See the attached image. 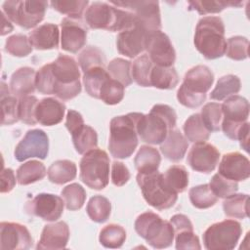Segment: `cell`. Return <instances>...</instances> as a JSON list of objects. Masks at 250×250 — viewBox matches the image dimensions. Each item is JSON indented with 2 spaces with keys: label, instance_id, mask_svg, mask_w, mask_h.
<instances>
[{
  "label": "cell",
  "instance_id": "obj_1",
  "mask_svg": "<svg viewBox=\"0 0 250 250\" xmlns=\"http://www.w3.org/2000/svg\"><path fill=\"white\" fill-rule=\"evenodd\" d=\"M177 114L168 104L152 106L148 114L136 112V129L139 138L150 145L161 144L176 126Z\"/></svg>",
  "mask_w": 250,
  "mask_h": 250
},
{
  "label": "cell",
  "instance_id": "obj_2",
  "mask_svg": "<svg viewBox=\"0 0 250 250\" xmlns=\"http://www.w3.org/2000/svg\"><path fill=\"white\" fill-rule=\"evenodd\" d=\"M194 45L207 60H215L226 54L225 25L220 17H204L199 20L194 33Z\"/></svg>",
  "mask_w": 250,
  "mask_h": 250
},
{
  "label": "cell",
  "instance_id": "obj_3",
  "mask_svg": "<svg viewBox=\"0 0 250 250\" xmlns=\"http://www.w3.org/2000/svg\"><path fill=\"white\" fill-rule=\"evenodd\" d=\"M86 24L93 29L123 31L135 25L132 14L104 2H93L84 14Z\"/></svg>",
  "mask_w": 250,
  "mask_h": 250
},
{
  "label": "cell",
  "instance_id": "obj_4",
  "mask_svg": "<svg viewBox=\"0 0 250 250\" xmlns=\"http://www.w3.org/2000/svg\"><path fill=\"white\" fill-rule=\"evenodd\" d=\"M108 149L114 158L130 157L138 146L136 112L115 116L109 124Z\"/></svg>",
  "mask_w": 250,
  "mask_h": 250
},
{
  "label": "cell",
  "instance_id": "obj_5",
  "mask_svg": "<svg viewBox=\"0 0 250 250\" xmlns=\"http://www.w3.org/2000/svg\"><path fill=\"white\" fill-rule=\"evenodd\" d=\"M54 82V94L62 101H68L81 92L80 71L75 60L66 55H60L51 62Z\"/></svg>",
  "mask_w": 250,
  "mask_h": 250
},
{
  "label": "cell",
  "instance_id": "obj_6",
  "mask_svg": "<svg viewBox=\"0 0 250 250\" xmlns=\"http://www.w3.org/2000/svg\"><path fill=\"white\" fill-rule=\"evenodd\" d=\"M137 233L153 248L169 247L175 237L173 226L153 212H145L135 221Z\"/></svg>",
  "mask_w": 250,
  "mask_h": 250
},
{
  "label": "cell",
  "instance_id": "obj_7",
  "mask_svg": "<svg viewBox=\"0 0 250 250\" xmlns=\"http://www.w3.org/2000/svg\"><path fill=\"white\" fill-rule=\"evenodd\" d=\"M80 179L90 188L103 189L109 182V157L100 148H94L80 160Z\"/></svg>",
  "mask_w": 250,
  "mask_h": 250
},
{
  "label": "cell",
  "instance_id": "obj_8",
  "mask_svg": "<svg viewBox=\"0 0 250 250\" xmlns=\"http://www.w3.org/2000/svg\"><path fill=\"white\" fill-rule=\"evenodd\" d=\"M137 183L146 201L157 210L169 209L177 201L178 194L165 186L162 174L158 171L148 173L139 172Z\"/></svg>",
  "mask_w": 250,
  "mask_h": 250
},
{
  "label": "cell",
  "instance_id": "obj_9",
  "mask_svg": "<svg viewBox=\"0 0 250 250\" xmlns=\"http://www.w3.org/2000/svg\"><path fill=\"white\" fill-rule=\"evenodd\" d=\"M47 1H6L2 5L3 14L12 21L25 29L36 26L44 19Z\"/></svg>",
  "mask_w": 250,
  "mask_h": 250
},
{
  "label": "cell",
  "instance_id": "obj_10",
  "mask_svg": "<svg viewBox=\"0 0 250 250\" xmlns=\"http://www.w3.org/2000/svg\"><path fill=\"white\" fill-rule=\"evenodd\" d=\"M241 233V225L234 220L215 223L203 233L204 247L208 250H231L236 246Z\"/></svg>",
  "mask_w": 250,
  "mask_h": 250
},
{
  "label": "cell",
  "instance_id": "obj_11",
  "mask_svg": "<svg viewBox=\"0 0 250 250\" xmlns=\"http://www.w3.org/2000/svg\"><path fill=\"white\" fill-rule=\"evenodd\" d=\"M224 119L221 123L224 134L236 141L242 125L247 121L249 115L248 101L238 95H232L222 104Z\"/></svg>",
  "mask_w": 250,
  "mask_h": 250
},
{
  "label": "cell",
  "instance_id": "obj_12",
  "mask_svg": "<svg viewBox=\"0 0 250 250\" xmlns=\"http://www.w3.org/2000/svg\"><path fill=\"white\" fill-rule=\"evenodd\" d=\"M110 4L130 12L135 22L146 32L160 30L161 18L157 1H111Z\"/></svg>",
  "mask_w": 250,
  "mask_h": 250
},
{
  "label": "cell",
  "instance_id": "obj_13",
  "mask_svg": "<svg viewBox=\"0 0 250 250\" xmlns=\"http://www.w3.org/2000/svg\"><path fill=\"white\" fill-rule=\"evenodd\" d=\"M146 50L150 61L155 65L173 66L176 60V52L170 38L161 30L147 33Z\"/></svg>",
  "mask_w": 250,
  "mask_h": 250
},
{
  "label": "cell",
  "instance_id": "obj_14",
  "mask_svg": "<svg viewBox=\"0 0 250 250\" xmlns=\"http://www.w3.org/2000/svg\"><path fill=\"white\" fill-rule=\"evenodd\" d=\"M49 151V139L40 129L27 131L15 148V157L18 161H24L31 157L45 159Z\"/></svg>",
  "mask_w": 250,
  "mask_h": 250
},
{
  "label": "cell",
  "instance_id": "obj_15",
  "mask_svg": "<svg viewBox=\"0 0 250 250\" xmlns=\"http://www.w3.org/2000/svg\"><path fill=\"white\" fill-rule=\"evenodd\" d=\"M63 206L64 201L60 196L52 193H39L27 203L25 209L27 213L44 221L55 222L62 215Z\"/></svg>",
  "mask_w": 250,
  "mask_h": 250
},
{
  "label": "cell",
  "instance_id": "obj_16",
  "mask_svg": "<svg viewBox=\"0 0 250 250\" xmlns=\"http://www.w3.org/2000/svg\"><path fill=\"white\" fill-rule=\"evenodd\" d=\"M33 239L25 226L19 223L0 224V248L2 250H26L32 247Z\"/></svg>",
  "mask_w": 250,
  "mask_h": 250
},
{
  "label": "cell",
  "instance_id": "obj_17",
  "mask_svg": "<svg viewBox=\"0 0 250 250\" xmlns=\"http://www.w3.org/2000/svg\"><path fill=\"white\" fill-rule=\"evenodd\" d=\"M219 158L220 152L216 146L206 142H199L189 149L187 161L194 171L210 173L216 168Z\"/></svg>",
  "mask_w": 250,
  "mask_h": 250
},
{
  "label": "cell",
  "instance_id": "obj_18",
  "mask_svg": "<svg viewBox=\"0 0 250 250\" xmlns=\"http://www.w3.org/2000/svg\"><path fill=\"white\" fill-rule=\"evenodd\" d=\"M62 49L69 53H77L87 40V28L81 20L64 18L61 23Z\"/></svg>",
  "mask_w": 250,
  "mask_h": 250
},
{
  "label": "cell",
  "instance_id": "obj_19",
  "mask_svg": "<svg viewBox=\"0 0 250 250\" xmlns=\"http://www.w3.org/2000/svg\"><path fill=\"white\" fill-rule=\"evenodd\" d=\"M148 32L137 23L131 28L118 33L116 47L121 55L128 58H135L146 50V39Z\"/></svg>",
  "mask_w": 250,
  "mask_h": 250
},
{
  "label": "cell",
  "instance_id": "obj_20",
  "mask_svg": "<svg viewBox=\"0 0 250 250\" xmlns=\"http://www.w3.org/2000/svg\"><path fill=\"white\" fill-rule=\"evenodd\" d=\"M219 174L231 181H244L250 176V162L240 152L226 153L220 162Z\"/></svg>",
  "mask_w": 250,
  "mask_h": 250
},
{
  "label": "cell",
  "instance_id": "obj_21",
  "mask_svg": "<svg viewBox=\"0 0 250 250\" xmlns=\"http://www.w3.org/2000/svg\"><path fill=\"white\" fill-rule=\"evenodd\" d=\"M69 239V228L66 223L60 221L46 225L42 230L37 249H63Z\"/></svg>",
  "mask_w": 250,
  "mask_h": 250
},
{
  "label": "cell",
  "instance_id": "obj_22",
  "mask_svg": "<svg viewBox=\"0 0 250 250\" xmlns=\"http://www.w3.org/2000/svg\"><path fill=\"white\" fill-rule=\"evenodd\" d=\"M214 82V74L206 65H196L187 71L183 86L196 94H206Z\"/></svg>",
  "mask_w": 250,
  "mask_h": 250
},
{
  "label": "cell",
  "instance_id": "obj_23",
  "mask_svg": "<svg viewBox=\"0 0 250 250\" xmlns=\"http://www.w3.org/2000/svg\"><path fill=\"white\" fill-rule=\"evenodd\" d=\"M65 105L54 98L42 99L35 111V117L38 123L44 126H53L59 124L64 115Z\"/></svg>",
  "mask_w": 250,
  "mask_h": 250
},
{
  "label": "cell",
  "instance_id": "obj_24",
  "mask_svg": "<svg viewBox=\"0 0 250 250\" xmlns=\"http://www.w3.org/2000/svg\"><path fill=\"white\" fill-rule=\"evenodd\" d=\"M60 31L58 25L54 23H44L39 25L28 35L32 47L37 50H50L59 46Z\"/></svg>",
  "mask_w": 250,
  "mask_h": 250
},
{
  "label": "cell",
  "instance_id": "obj_25",
  "mask_svg": "<svg viewBox=\"0 0 250 250\" xmlns=\"http://www.w3.org/2000/svg\"><path fill=\"white\" fill-rule=\"evenodd\" d=\"M36 72L31 67H21L16 70L10 80V90L16 97H23L32 94L35 89Z\"/></svg>",
  "mask_w": 250,
  "mask_h": 250
},
{
  "label": "cell",
  "instance_id": "obj_26",
  "mask_svg": "<svg viewBox=\"0 0 250 250\" xmlns=\"http://www.w3.org/2000/svg\"><path fill=\"white\" fill-rule=\"evenodd\" d=\"M188 147L186 137L177 129L171 130L165 140L160 144L162 154L171 161H180L184 158Z\"/></svg>",
  "mask_w": 250,
  "mask_h": 250
},
{
  "label": "cell",
  "instance_id": "obj_27",
  "mask_svg": "<svg viewBox=\"0 0 250 250\" xmlns=\"http://www.w3.org/2000/svg\"><path fill=\"white\" fill-rule=\"evenodd\" d=\"M160 162L161 156L158 150L149 146H142L134 159L135 167L140 173L157 171Z\"/></svg>",
  "mask_w": 250,
  "mask_h": 250
},
{
  "label": "cell",
  "instance_id": "obj_28",
  "mask_svg": "<svg viewBox=\"0 0 250 250\" xmlns=\"http://www.w3.org/2000/svg\"><path fill=\"white\" fill-rule=\"evenodd\" d=\"M76 165L73 161L62 159L53 162L48 168L47 174L50 182L62 185L73 180L76 177Z\"/></svg>",
  "mask_w": 250,
  "mask_h": 250
},
{
  "label": "cell",
  "instance_id": "obj_29",
  "mask_svg": "<svg viewBox=\"0 0 250 250\" xmlns=\"http://www.w3.org/2000/svg\"><path fill=\"white\" fill-rule=\"evenodd\" d=\"M179 83V76L174 66H153L150 74V87L170 90Z\"/></svg>",
  "mask_w": 250,
  "mask_h": 250
},
{
  "label": "cell",
  "instance_id": "obj_30",
  "mask_svg": "<svg viewBox=\"0 0 250 250\" xmlns=\"http://www.w3.org/2000/svg\"><path fill=\"white\" fill-rule=\"evenodd\" d=\"M165 186L175 193L186 190L188 185V172L182 165H173L162 174Z\"/></svg>",
  "mask_w": 250,
  "mask_h": 250
},
{
  "label": "cell",
  "instance_id": "obj_31",
  "mask_svg": "<svg viewBox=\"0 0 250 250\" xmlns=\"http://www.w3.org/2000/svg\"><path fill=\"white\" fill-rule=\"evenodd\" d=\"M46 168L38 160H30L21 164L17 170V180L21 186L33 184L46 176Z\"/></svg>",
  "mask_w": 250,
  "mask_h": 250
},
{
  "label": "cell",
  "instance_id": "obj_32",
  "mask_svg": "<svg viewBox=\"0 0 250 250\" xmlns=\"http://www.w3.org/2000/svg\"><path fill=\"white\" fill-rule=\"evenodd\" d=\"M110 77L104 66H97L84 72L83 83L86 92L93 98L99 99L100 91L104 83Z\"/></svg>",
  "mask_w": 250,
  "mask_h": 250
},
{
  "label": "cell",
  "instance_id": "obj_33",
  "mask_svg": "<svg viewBox=\"0 0 250 250\" xmlns=\"http://www.w3.org/2000/svg\"><path fill=\"white\" fill-rule=\"evenodd\" d=\"M185 137L191 143L205 142L209 139L211 132L205 127L200 113L191 114L184 124Z\"/></svg>",
  "mask_w": 250,
  "mask_h": 250
},
{
  "label": "cell",
  "instance_id": "obj_34",
  "mask_svg": "<svg viewBox=\"0 0 250 250\" xmlns=\"http://www.w3.org/2000/svg\"><path fill=\"white\" fill-rule=\"evenodd\" d=\"M154 63L146 54H144L133 62L131 74L133 80L140 86L150 87V74Z\"/></svg>",
  "mask_w": 250,
  "mask_h": 250
},
{
  "label": "cell",
  "instance_id": "obj_35",
  "mask_svg": "<svg viewBox=\"0 0 250 250\" xmlns=\"http://www.w3.org/2000/svg\"><path fill=\"white\" fill-rule=\"evenodd\" d=\"M240 87L241 82L236 75H225L218 80L214 90L210 94V98L212 100L222 101L226 98L237 94L240 90Z\"/></svg>",
  "mask_w": 250,
  "mask_h": 250
},
{
  "label": "cell",
  "instance_id": "obj_36",
  "mask_svg": "<svg viewBox=\"0 0 250 250\" xmlns=\"http://www.w3.org/2000/svg\"><path fill=\"white\" fill-rule=\"evenodd\" d=\"M71 137L74 147L80 154H84L91 149L97 148L98 135L91 126L84 125L77 132L73 133Z\"/></svg>",
  "mask_w": 250,
  "mask_h": 250
},
{
  "label": "cell",
  "instance_id": "obj_37",
  "mask_svg": "<svg viewBox=\"0 0 250 250\" xmlns=\"http://www.w3.org/2000/svg\"><path fill=\"white\" fill-rule=\"evenodd\" d=\"M223 202L224 213L230 218L244 219L248 217V201L249 196L247 194H232Z\"/></svg>",
  "mask_w": 250,
  "mask_h": 250
},
{
  "label": "cell",
  "instance_id": "obj_38",
  "mask_svg": "<svg viewBox=\"0 0 250 250\" xmlns=\"http://www.w3.org/2000/svg\"><path fill=\"white\" fill-rule=\"evenodd\" d=\"M86 211L92 221L96 223H104L110 216L111 203L104 196L95 195L90 198Z\"/></svg>",
  "mask_w": 250,
  "mask_h": 250
},
{
  "label": "cell",
  "instance_id": "obj_39",
  "mask_svg": "<svg viewBox=\"0 0 250 250\" xmlns=\"http://www.w3.org/2000/svg\"><path fill=\"white\" fill-rule=\"evenodd\" d=\"M188 195L191 204L198 209L210 208L214 206L218 201V197L214 194L209 185L207 184L191 188L189 189Z\"/></svg>",
  "mask_w": 250,
  "mask_h": 250
},
{
  "label": "cell",
  "instance_id": "obj_40",
  "mask_svg": "<svg viewBox=\"0 0 250 250\" xmlns=\"http://www.w3.org/2000/svg\"><path fill=\"white\" fill-rule=\"evenodd\" d=\"M126 239V231L123 227L109 224L102 229L99 236L100 243L106 248H119Z\"/></svg>",
  "mask_w": 250,
  "mask_h": 250
},
{
  "label": "cell",
  "instance_id": "obj_41",
  "mask_svg": "<svg viewBox=\"0 0 250 250\" xmlns=\"http://www.w3.org/2000/svg\"><path fill=\"white\" fill-rule=\"evenodd\" d=\"M242 2L238 1H190L188 2V10L196 11L199 15H207V14H215L220 13L227 7H238L241 6Z\"/></svg>",
  "mask_w": 250,
  "mask_h": 250
},
{
  "label": "cell",
  "instance_id": "obj_42",
  "mask_svg": "<svg viewBox=\"0 0 250 250\" xmlns=\"http://www.w3.org/2000/svg\"><path fill=\"white\" fill-rule=\"evenodd\" d=\"M131 67L132 63L130 61L116 58L109 62L107 65V72L113 79L120 82L124 87H127L133 82Z\"/></svg>",
  "mask_w": 250,
  "mask_h": 250
},
{
  "label": "cell",
  "instance_id": "obj_43",
  "mask_svg": "<svg viewBox=\"0 0 250 250\" xmlns=\"http://www.w3.org/2000/svg\"><path fill=\"white\" fill-rule=\"evenodd\" d=\"M62 196L63 198L65 207L70 211L79 210L86 200V191L77 183L70 184L63 188L62 190Z\"/></svg>",
  "mask_w": 250,
  "mask_h": 250
},
{
  "label": "cell",
  "instance_id": "obj_44",
  "mask_svg": "<svg viewBox=\"0 0 250 250\" xmlns=\"http://www.w3.org/2000/svg\"><path fill=\"white\" fill-rule=\"evenodd\" d=\"M124 88L125 87L120 82H118L110 76L104 83L100 91L99 99L106 104H116L120 103L124 97Z\"/></svg>",
  "mask_w": 250,
  "mask_h": 250
},
{
  "label": "cell",
  "instance_id": "obj_45",
  "mask_svg": "<svg viewBox=\"0 0 250 250\" xmlns=\"http://www.w3.org/2000/svg\"><path fill=\"white\" fill-rule=\"evenodd\" d=\"M78 63L83 72H86L97 66H104L105 57L98 47L89 46L79 54Z\"/></svg>",
  "mask_w": 250,
  "mask_h": 250
},
{
  "label": "cell",
  "instance_id": "obj_46",
  "mask_svg": "<svg viewBox=\"0 0 250 250\" xmlns=\"http://www.w3.org/2000/svg\"><path fill=\"white\" fill-rule=\"evenodd\" d=\"M201 119L205 127L210 132H217L221 129L222 123V104L217 103H208L201 109Z\"/></svg>",
  "mask_w": 250,
  "mask_h": 250
},
{
  "label": "cell",
  "instance_id": "obj_47",
  "mask_svg": "<svg viewBox=\"0 0 250 250\" xmlns=\"http://www.w3.org/2000/svg\"><path fill=\"white\" fill-rule=\"evenodd\" d=\"M1 123L2 125H11L19 119V101L16 96L5 94L1 91Z\"/></svg>",
  "mask_w": 250,
  "mask_h": 250
},
{
  "label": "cell",
  "instance_id": "obj_48",
  "mask_svg": "<svg viewBox=\"0 0 250 250\" xmlns=\"http://www.w3.org/2000/svg\"><path fill=\"white\" fill-rule=\"evenodd\" d=\"M51 6L54 10L61 14L67 15L68 18L74 20H81V17L88 6L87 0L77 1H51Z\"/></svg>",
  "mask_w": 250,
  "mask_h": 250
},
{
  "label": "cell",
  "instance_id": "obj_49",
  "mask_svg": "<svg viewBox=\"0 0 250 250\" xmlns=\"http://www.w3.org/2000/svg\"><path fill=\"white\" fill-rule=\"evenodd\" d=\"M209 187L218 198H227L234 194L238 189L237 182L229 180L219 173L212 177L209 183Z\"/></svg>",
  "mask_w": 250,
  "mask_h": 250
},
{
  "label": "cell",
  "instance_id": "obj_50",
  "mask_svg": "<svg viewBox=\"0 0 250 250\" xmlns=\"http://www.w3.org/2000/svg\"><path fill=\"white\" fill-rule=\"evenodd\" d=\"M5 50L15 57H25L32 52V45L26 35L15 34L6 40Z\"/></svg>",
  "mask_w": 250,
  "mask_h": 250
},
{
  "label": "cell",
  "instance_id": "obj_51",
  "mask_svg": "<svg viewBox=\"0 0 250 250\" xmlns=\"http://www.w3.org/2000/svg\"><path fill=\"white\" fill-rule=\"evenodd\" d=\"M38 100L34 96H23L19 99V119L25 124L34 125L37 123L35 117Z\"/></svg>",
  "mask_w": 250,
  "mask_h": 250
},
{
  "label": "cell",
  "instance_id": "obj_52",
  "mask_svg": "<svg viewBox=\"0 0 250 250\" xmlns=\"http://www.w3.org/2000/svg\"><path fill=\"white\" fill-rule=\"evenodd\" d=\"M249 41L243 36H232L227 41V56L234 61H242L248 57Z\"/></svg>",
  "mask_w": 250,
  "mask_h": 250
},
{
  "label": "cell",
  "instance_id": "obj_53",
  "mask_svg": "<svg viewBox=\"0 0 250 250\" xmlns=\"http://www.w3.org/2000/svg\"><path fill=\"white\" fill-rule=\"evenodd\" d=\"M35 85H36V89L41 94H45V95L54 94V82H53L51 63H47L43 65L36 72Z\"/></svg>",
  "mask_w": 250,
  "mask_h": 250
},
{
  "label": "cell",
  "instance_id": "obj_54",
  "mask_svg": "<svg viewBox=\"0 0 250 250\" xmlns=\"http://www.w3.org/2000/svg\"><path fill=\"white\" fill-rule=\"evenodd\" d=\"M177 99L181 104L189 108H195L205 102L206 94H196L181 85L177 92Z\"/></svg>",
  "mask_w": 250,
  "mask_h": 250
},
{
  "label": "cell",
  "instance_id": "obj_55",
  "mask_svg": "<svg viewBox=\"0 0 250 250\" xmlns=\"http://www.w3.org/2000/svg\"><path fill=\"white\" fill-rule=\"evenodd\" d=\"M176 248L182 249H201L198 236L195 235L193 229H184L175 233Z\"/></svg>",
  "mask_w": 250,
  "mask_h": 250
},
{
  "label": "cell",
  "instance_id": "obj_56",
  "mask_svg": "<svg viewBox=\"0 0 250 250\" xmlns=\"http://www.w3.org/2000/svg\"><path fill=\"white\" fill-rule=\"evenodd\" d=\"M130 179V172L127 166L120 162L114 161L111 165V182L117 187L124 186Z\"/></svg>",
  "mask_w": 250,
  "mask_h": 250
},
{
  "label": "cell",
  "instance_id": "obj_57",
  "mask_svg": "<svg viewBox=\"0 0 250 250\" xmlns=\"http://www.w3.org/2000/svg\"><path fill=\"white\" fill-rule=\"evenodd\" d=\"M85 125L84 119L82 115L73 109H69L66 114V121H65V127L69 131V133L72 135L73 133L77 132L79 129H81Z\"/></svg>",
  "mask_w": 250,
  "mask_h": 250
},
{
  "label": "cell",
  "instance_id": "obj_58",
  "mask_svg": "<svg viewBox=\"0 0 250 250\" xmlns=\"http://www.w3.org/2000/svg\"><path fill=\"white\" fill-rule=\"evenodd\" d=\"M16 186V177L14 171L10 168H5L1 172V192H10Z\"/></svg>",
  "mask_w": 250,
  "mask_h": 250
},
{
  "label": "cell",
  "instance_id": "obj_59",
  "mask_svg": "<svg viewBox=\"0 0 250 250\" xmlns=\"http://www.w3.org/2000/svg\"><path fill=\"white\" fill-rule=\"evenodd\" d=\"M170 223L173 226L174 232H178L184 229H193V226L190 222V220L183 215V214H176L170 219Z\"/></svg>",
  "mask_w": 250,
  "mask_h": 250
},
{
  "label": "cell",
  "instance_id": "obj_60",
  "mask_svg": "<svg viewBox=\"0 0 250 250\" xmlns=\"http://www.w3.org/2000/svg\"><path fill=\"white\" fill-rule=\"evenodd\" d=\"M237 140L240 142V146L248 152V148H249V123L246 121L240 131H239V134H238V138Z\"/></svg>",
  "mask_w": 250,
  "mask_h": 250
},
{
  "label": "cell",
  "instance_id": "obj_61",
  "mask_svg": "<svg viewBox=\"0 0 250 250\" xmlns=\"http://www.w3.org/2000/svg\"><path fill=\"white\" fill-rule=\"evenodd\" d=\"M2 21H3V24H2L1 35H5V34H7V33H9L13 30V25L10 22V20L4 14L2 16Z\"/></svg>",
  "mask_w": 250,
  "mask_h": 250
}]
</instances>
